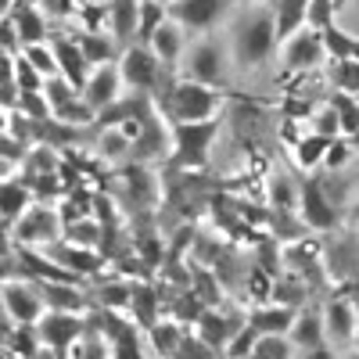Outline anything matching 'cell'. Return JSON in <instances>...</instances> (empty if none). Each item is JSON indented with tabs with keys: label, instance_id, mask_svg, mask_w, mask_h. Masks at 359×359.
<instances>
[{
	"label": "cell",
	"instance_id": "ee69618b",
	"mask_svg": "<svg viewBox=\"0 0 359 359\" xmlns=\"http://www.w3.org/2000/svg\"><path fill=\"white\" fill-rule=\"evenodd\" d=\"M255 331H252V327L248 323H241V327H237V331L230 334V341H226V348H223V355L226 359H248V352L255 348Z\"/></svg>",
	"mask_w": 359,
	"mask_h": 359
},
{
	"label": "cell",
	"instance_id": "bcb514c9",
	"mask_svg": "<svg viewBox=\"0 0 359 359\" xmlns=\"http://www.w3.org/2000/svg\"><path fill=\"white\" fill-rule=\"evenodd\" d=\"M313 133H320V137H327V140H334V137H341V126H338V111L327 104V108H320V111H313Z\"/></svg>",
	"mask_w": 359,
	"mask_h": 359
},
{
	"label": "cell",
	"instance_id": "db71d44e",
	"mask_svg": "<svg viewBox=\"0 0 359 359\" xmlns=\"http://www.w3.org/2000/svg\"><path fill=\"white\" fill-rule=\"evenodd\" d=\"M155 4H162V8H169V4H172V0H155Z\"/></svg>",
	"mask_w": 359,
	"mask_h": 359
},
{
	"label": "cell",
	"instance_id": "cb8c5ba5",
	"mask_svg": "<svg viewBox=\"0 0 359 359\" xmlns=\"http://www.w3.org/2000/svg\"><path fill=\"white\" fill-rule=\"evenodd\" d=\"M29 205H33V191H29V184H18V180H4V184H0V219L15 223Z\"/></svg>",
	"mask_w": 359,
	"mask_h": 359
},
{
	"label": "cell",
	"instance_id": "ac0fdd59",
	"mask_svg": "<svg viewBox=\"0 0 359 359\" xmlns=\"http://www.w3.org/2000/svg\"><path fill=\"white\" fill-rule=\"evenodd\" d=\"M36 294L43 298L47 309L57 313H83L86 309V298L76 291V284H62V280H33Z\"/></svg>",
	"mask_w": 359,
	"mask_h": 359
},
{
	"label": "cell",
	"instance_id": "74e56055",
	"mask_svg": "<svg viewBox=\"0 0 359 359\" xmlns=\"http://www.w3.org/2000/svg\"><path fill=\"white\" fill-rule=\"evenodd\" d=\"M8 341H11V352L18 359H36V352H40V338H36V327L33 323H18Z\"/></svg>",
	"mask_w": 359,
	"mask_h": 359
},
{
	"label": "cell",
	"instance_id": "f5cc1de1",
	"mask_svg": "<svg viewBox=\"0 0 359 359\" xmlns=\"http://www.w3.org/2000/svg\"><path fill=\"white\" fill-rule=\"evenodd\" d=\"M348 216H352V223L359 219V198H355V205H352V212H348Z\"/></svg>",
	"mask_w": 359,
	"mask_h": 359
},
{
	"label": "cell",
	"instance_id": "8d00e7d4",
	"mask_svg": "<svg viewBox=\"0 0 359 359\" xmlns=\"http://www.w3.org/2000/svg\"><path fill=\"white\" fill-rule=\"evenodd\" d=\"M248 359H291L287 334H259L255 338V348L248 352Z\"/></svg>",
	"mask_w": 359,
	"mask_h": 359
},
{
	"label": "cell",
	"instance_id": "d6a6232c",
	"mask_svg": "<svg viewBox=\"0 0 359 359\" xmlns=\"http://www.w3.org/2000/svg\"><path fill=\"white\" fill-rule=\"evenodd\" d=\"M15 36L22 40V47H25V43H43V36H47L43 15H40L36 8H22V11L15 15Z\"/></svg>",
	"mask_w": 359,
	"mask_h": 359
},
{
	"label": "cell",
	"instance_id": "816d5d0a",
	"mask_svg": "<svg viewBox=\"0 0 359 359\" xmlns=\"http://www.w3.org/2000/svg\"><path fill=\"white\" fill-rule=\"evenodd\" d=\"M8 252V237H4V230H0V255Z\"/></svg>",
	"mask_w": 359,
	"mask_h": 359
},
{
	"label": "cell",
	"instance_id": "4dcf8cb0",
	"mask_svg": "<svg viewBox=\"0 0 359 359\" xmlns=\"http://www.w3.org/2000/svg\"><path fill=\"white\" fill-rule=\"evenodd\" d=\"M352 33L348 29H341L338 22H331V25H323L320 29V43H323V57H331V62H341V57H348L352 54Z\"/></svg>",
	"mask_w": 359,
	"mask_h": 359
},
{
	"label": "cell",
	"instance_id": "7a4b0ae2",
	"mask_svg": "<svg viewBox=\"0 0 359 359\" xmlns=\"http://www.w3.org/2000/svg\"><path fill=\"white\" fill-rule=\"evenodd\" d=\"M277 50V25H273V11L269 8H252L233 33V54L241 69H259L266 65Z\"/></svg>",
	"mask_w": 359,
	"mask_h": 359
},
{
	"label": "cell",
	"instance_id": "9c48e42d",
	"mask_svg": "<svg viewBox=\"0 0 359 359\" xmlns=\"http://www.w3.org/2000/svg\"><path fill=\"white\" fill-rule=\"evenodd\" d=\"M57 230H62V219L50 205H29L25 212L15 219V237L18 245H50Z\"/></svg>",
	"mask_w": 359,
	"mask_h": 359
},
{
	"label": "cell",
	"instance_id": "8fae6325",
	"mask_svg": "<svg viewBox=\"0 0 359 359\" xmlns=\"http://www.w3.org/2000/svg\"><path fill=\"white\" fill-rule=\"evenodd\" d=\"M226 72V54L216 40H201L191 47L187 54V79L194 83H205V86H216Z\"/></svg>",
	"mask_w": 359,
	"mask_h": 359
},
{
	"label": "cell",
	"instance_id": "c3c4849f",
	"mask_svg": "<svg viewBox=\"0 0 359 359\" xmlns=\"http://www.w3.org/2000/svg\"><path fill=\"white\" fill-rule=\"evenodd\" d=\"M352 158V147H348V137H334L327 144V155H323V169H341L345 162Z\"/></svg>",
	"mask_w": 359,
	"mask_h": 359
},
{
	"label": "cell",
	"instance_id": "f1b7e54d",
	"mask_svg": "<svg viewBox=\"0 0 359 359\" xmlns=\"http://www.w3.org/2000/svg\"><path fill=\"white\" fill-rule=\"evenodd\" d=\"M269 205L277 212H294L298 208V180L291 172H277L269 180Z\"/></svg>",
	"mask_w": 359,
	"mask_h": 359
},
{
	"label": "cell",
	"instance_id": "d4e9b609",
	"mask_svg": "<svg viewBox=\"0 0 359 359\" xmlns=\"http://www.w3.org/2000/svg\"><path fill=\"white\" fill-rule=\"evenodd\" d=\"M327 137H320V133H306V137H298L294 140V162H298V169H306V172H313L316 165H323V155H327Z\"/></svg>",
	"mask_w": 359,
	"mask_h": 359
},
{
	"label": "cell",
	"instance_id": "60d3db41",
	"mask_svg": "<svg viewBox=\"0 0 359 359\" xmlns=\"http://www.w3.org/2000/svg\"><path fill=\"white\" fill-rule=\"evenodd\" d=\"M15 94H40L43 90V76L25 62V57H15Z\"/></svg>",
	"mask_w": 359,
	"mask_h": 359
},
{
	"label": "cell",
	"instance_id": "7bdbcfd3",
	"mask_svg": "<svg viewBox=\"0 0 359 359\" xmlns=\"http://www.w3.org/2000/svg\"><path fill=\"white\" fill-rule=\"evenodd\" d=\"M130 309L137 313V320H140L144 327H151V323H155V316H158L155 291H151V287H137V291H133V298H130Z\"/></svg>",
	"mask_w": 359,
	"mask_h": 359
},
{
	"label": "cell",
	"instance_id": "f546056e",
	"mask_svg": "<svg viewBox=\"0 0 359 359\" xmlns=\"http://www.w3.org/2000/svg\"><path fill=\"white\" fill-rule=\"evenodd\" d=\"M147 338H151V345H155V355L172 359V352H176L180 338H184V331H180L176 320H155L151 327H147Z\"/></svg>",
	"mask_w": 359,
	"mask_h": 359
},
{
	"label": "cell",
	"instance_id": "4fadbf2b",
	"mask_svg": "<svg viewBox=\"0 0 359 359\" xmlns=\"http://www.w3.org/2000/svg\"><path fill=\"white\" fill-rule=\"evenodd\" d=\"M0 298H4V309L15 323H36L43 316V298L36 294L33 280L22 284V280H8L4 287H0Z\"/></svg>",
	"mask_w": 359,
	"mask_h": 359
},
{
	"label": "cell",
	"instance_id": "e0dca14e",
	"mask_svg": "<svg viewBox=\"0 0 359 359\" xmlns=\"http://www.w3.org/2000/svg\"><path fill=\"white\" fill-rule=\"evenodd\" d=\"M137 4L140 0H108L104 4V15H108L104 29H111L118 47H130L137 36Z\"/></svg>",
	"mask_w": 359,
	"mask_h": 359
},
{
	"label": "cell",
	"instance_id": "44dd1931",
	"mask_svg": "<svg viewBox=\"0 0 359 359\" xmlns=\"http://www.w3.org/2000/svg\"><path fill=\"white\" fill-rule=\"evenodd\" d=\"M79 54L86 57V65H111L118 54H123V47L115 43V36L108 33V29H90V33H83L76 40Z\"/></svg>",
	"mask_w": 359,
	"mask_h": 359
},
{
	"label": "cell",
	"instance_id": "11a10c76",
	"mask_svg": "<svg viewBox=\"0 0 359 359\" xmlns=\"http://www.w3.org/2000/svg\"><path fill=\"white\" fill-rule=\"evenodd\" d=\"M345 359H359V352H348V355H345Z\"/></svg>",
	"mask_w": 359,
	"mask_h": 359
},
{
	"label": "cell",
	"instance_id": "9f6ffc18",
	"mask_svg": "<svg viewBox=\"0 0 359 359\" xmlns=\"http://www.w3.org/2000/svg\"><path fill=\"white\" fill-rule=\"evenodd\" d=\"M355 241H359V219H355Z\"/></svg>",
	"mask_w": 359,
	"mask_h": 359
},
{
	"label": "cell",
	"instance_id": "30bf717a",
	"mask_svg": "<svg viewBox=\"0 0 359 359\" xmlns=\"http://www.w3.org/2000/svg\"><path fill=\"white\" fill-rule=\"evenodd\" d=\"M323 62L320 29H298L294 36L284 40V69L287 72H313Z\"/></svg>",
	"mask_w": 359,
	"mask_h": 359
},
{
	"label": "cell",
	"instance_id": "603a6c76",
	"mask_svg": "<svg viewBox=\"0 0 359 359\" xmlns=\"http://www.w3.org/2000/svg\"><path fill=\"white\" fill-rule=\"evenodd\" d=\"M241 323H245V320H230V316H223V313L201 309V316H198V334H201V341L212 348V352H219V348H226L230 334H233Z\"/></svg>",
	"mask_w": 359,
	"mask_h": 359
},
{
	"label": "cell",
	"instance_id": "6da1fadb",
	"mask_svg": "<svg viewBox=\"0 0 359 359\" xmlns=\"http://www.w3.org/2000/svg\"><path fill=\"white\" fill-rule=\"evenodd\" d=\"M223 123L219 115L212 118H198V123H169V169L180 172H194L208 165V155H212V144L219 137Z\"/></svg>",
	"mask_w": 359,
	"mask_h": 359
},
{
	"label": "cell",
	"instance_id": "f6af8a7d",
	"mask_svg": "<svg viewBox=\"0 0 359 359\" xmlns=\"http://www.w3.org/2000/svg\"><path fill=\"white\" fill-rule=\"evenodd\" d=\"M133 287L130 284H104L97 291V302H104V309H130Z\"/></svg>",
	"mask_w": 359,
	"mask_h": 359
},
{
	"label": "cell",
	"instance_id": "ba28073f",
	"mask_svg": "<svg viewBox=\"0 0 359 359\" xmlns=\"http://www.w3.org/2000/svg\"><path fill=\"white\" fill-rule=\"evenodd\" d=\"M320 316H323V338L331 345H352L355 341L359 316H355V306L348 302L345 291L327 298V306H320Z\"/></svg>",
	"mask_w": 359,
	"mask_h": 359
},
{
	"label": "cell",
	"instance_id": "d590c367",
	"mask_svg": "<svg viewBox=\"0 0 359 359\" xmlns=\"http://www.w3.org/2000/svg\"><path fill=\"white\" fill-rule=\"evenodd\" d=\"M331 83H334V90H341V94L359 97V62H352V57L331 62Z\"/></svg>",
	"mask_w": 359,
	"mask_h": 359
},
{
	"label": "cell",
	"instance_id": "8992f818",
	"mask_svg": "<svg viewBox=\"0 0 359 359\" xmlns=\"http://www.w3.org/2000/svg\"><path fill=\"white\" fill-rule=\"evenodd\" d=\"M298 212L309 230H334L341 223V208L331 201V194L323 191L316 176L298 180Z\"/></svg>",
	"mask_w": 359,
	"mask_h": 359
},
{
	"label": "cell",
	"instance_id": "7402d4cb",
	"mask_svg": "<svg viewBox=\"0 0 359 359\" xmlns=\"http://www.w3.org/2000/svg\"><path fill=\"white\" fill-rule=\"evenodd\" d=\"M306 8H309V0H269L273 25H277V43L294 36L298 29H306Z\"/></svg>",
	"mask_w": 359,
	"mask_h": 359
},
{
	"label": "cell",
	"instance_id": "9a60e30c",
	"mask_svg": "<svg viewBox=\"0 0 359 359\" xmlns=\"http://www.w3.org/2000/svg\"><path fill=\"white\" fill-rule=\"evenodd\" d=\"M147 47H151V54L158 57V65H162L165 72H176L180 54H184V29H180L172 18H165V22L155 29V36L147 40Z\"/></svg>",
	"mask_w": 359,
	"mask_h": 359
},
{
	"label": "cell",
	"instance_id": "7dc6e473",
	"mask_svg": "<svg viewBox=\"0 0 359 359\" xmlns=\"http://www.w3.org/2000/svg\"><path fill=\"white\" fill-rule=\"evenodd\" d=\"M172 359H216V352L208 348L201 338L184 334V338H180V345H176V352H172Z\"/></svg>",
	"mask_w": 359,
	"mask_h": 359
},
{
	"label": "cell",
	"instance_id": "ab89813d",
	"mask_svg": "<svg viewBox=\"0 0 359 359\" xmlns=\"http://www.w3.org/2000/svg\"><path fill=\"white\" fill-rule=\"evenodd\" d=\"M43 101H47V108H57V104H65V101H72V97H79V90L69 83V79H62V76H47L43 79Z\"/></svg>",
	"mask_w": 359,
	"mask_h": 359
},
{
	"label": "cell",
	"instance_id": "484cf974",
	"mask_svg": "<svg viewBox=\"0 0 359 359\" xmlns=\"http://www.w3.org/2000/svg\"><path fill=\"white\" fill-rule=\"evenodd\" d=\"M269 298L273 306H287V309H302L309 302V287L298 280V277H280L269 284Z\"/></svg>",
	"mask_w": 359,
	"mask_h": 359
},
{
	"label": "cell",
	"instance_id": "f907efd6",
	"mask_svg": "<svg viewBox=\"0 0 359 359\" xmlns=\"http://www.w3.org/2000/svg\"><path fill=\"white\" fill-rule=\"evenodd\" d=\"M348 57H352V62H359V36L352 40V54H348Z\"/></svg>",
	"mask_w": 359,
	"mask_h": 359
},
{
	"label": "cell",
	"instance_id": "277c9868",
	"mask_svg": "<svg viewBox=\"0 0 359 359\" xmlns=\"http://www.w3.org/2000/svg\"><path fill=\"white\" fill-rule=\"evenodd\" d=\"M172 76L176 72H165L158 65V57L151 54V47H144V43H130V47H123V54H118V79H123V86H130L133 94L158 97L162 83L172 79Z\"/></svg>",
	"mask_w": 359,
	"mask_h": 359
},
{
	"label": "cell",
	"instance_id": "4316f807",
	"mask_svg": "<svg viewBox=\"0 0 359 359\" xmlns=\"http://www.w3.org/2000/svg\"><path fill=\"white\" fill-rule=\"evenodd\" d=\"M165 18H169V8L155 4V0H140V4H137V36H133V43H144L147 47V40L155 36V29Z\"/></svg>",
	"mask_w": 359,
	"mask_h": 359
},
{
	"label": "cell",
	"instance_id": "83f0119b",
	"mask_svg": "<svg viewBox=\"0 0 359 359\" xmlns=\"http://www.w3.org/2000/svg\"><path fill=\"white\" fill-rule=\"evenodd\" d=\"M69 359H108V338L101 334V327L90 320V327L76 338V345L69 348Z\"/></svg>",
	"mask_w": 359,
	"mask_h": 359
},
{
	"label": "cell",
	"instance_id": "2e32d148",
	"mask_svg": "<svg viewBox=\"0 0 359 359\" xmlns=\"http://www.w3.org/2000/svg\"><path fill=\"white\" fill-rule=\"evenodd\" d=\"M50 50H54V62H57V76L62 79H69L76 90H83V83H86V57L79 54V47H76V40H69V36H57L54 43H50Z\"/></svg>",
	"mask_w": 359,
	"mask_h": 359
},
{
	"label": "cell",
	"instance_id": "e575fe53",
	"mask_svg": "<svg viewBox=\"0 0 359 359\" xmlns=\"http://www.w3.org/2000/svg\"><path fill=\"white\" fill-rule=\"evenodd\" d=\"M50 118H54V123H65V126H90V123H94V111H90V104L83 97H72L65 104L50 108Z\"/></svg>",
	"mask_w": 359,
	"mask_h": 359
},
{
	"label": "cell",
	"instance_id": "ffe728a7",
	"mask_svg": "<svg viewBox=\"0 0 359 359\" xmlns=\"http://www.w3.org/2000/svg\"><path fill=\"white\" fill-rule=\"evenodd\" d=\"M287 341L298 345V348H320L327 345L323 338V316H320V306H309V309H298L294 323H291V331H287Z\"/></svg>",
	"mask_w": 359,
	"mask_h": 359
},
{
	"label": "cell",
	"instance_id": "7c38bea8",
	"mask_svg": "<svg viewBox=\"0 0 359 359\" xmlns=\"http://www.w3.org/2000/svg\"><path fill=\"white\" fill-rule=\"evenodd\" d=\"M79 97L90 104V111H101V108H108L111 101H118L123 97V79H118V65L111 62V65H97L94 72L86 76V83H83V90H79Z\"/></svg>",
	"mask_w": 359,
	"mask_h": 359
},
{
	"label": "cell",
	"instance_id": "836d02e7",
	"mask_svg": "<svg viewBox=\"0 0 359 359\" xmlns=\"http://www.w3.org/2000/svg\"><path fill=\"white\" fill-rule=\"evenodd\" d=\"M65 241L79 245V248H101V223L86 219V216L76 223H65Z\"/></svg>",
	"mask_w": 359,
	"mask_h": 359
},
{
	"label": "cell",
	"instance_id": "1f68e13d",
	"mask_svg": "<svg viewBox=\"0 0 359 359\" xmlns=\"http://www.w3.org/2000/svg\"><path fill=\"white\" fill-rule=\"evenodd\" d=\"M331 104L338 111V126H341V137H359V97L352 94H341V90H334L331 94Z\"/></svg>",
	"mask_w": 359,
	"mask_h": 359
},
{
	"label": "cell",
	"instance_id": "3957f363",
	"mask_svg": "<svg viewBox=\"0 0 359 359\" xmlns=\"http://www.w3.org/2000/svg\"><path fill=\"white\" fill-rule=\"evenodd\" d=\"M162 111L169 123H198V118H212L223 104V94L216 86H205V83H194V79H180V83H169L158 97Z\"/></svg>",
	"mask_w": 359,
	"mask_h": 359
},
{
	"label": "cell",
	"instance_id": "f35d334b",
	"mask_svg": "<svg viewBox=\"0 0 359 359\" xmlns=\"http://www.w3.org/2000/svg\"><path fill=\"white\" fill-rule=\"evenodd\" d=\"M22 57H25V62L29 65H33L43 79L47 76H57V62H54V50L47 47V43H25L22 47Z\"/></svg>",
	"mask_w": 359,
	"mask_h": 359
},
{
	"label": "cell",
	"instance_id": "5b68a950",
	"mask_svg": "<svg viewBox=\"0 0 359 359\" xmlns=\"http://www.w3.org/2000/svg\"><path fill=\"white\" fill-rule=\"evenodd\" d=\"M36 327V338L43 348H50L57 359H69V348L76 345V338L86 331V320L76 313H57V309H43V316L33 323Z\"/></svg>",
	"mask_w": 359,
	"mask_h": 359
},
{
	"label": "cell",
	"instance_id": "d6986e66",
	"mask_svg": "<svg viewBox=\"0 0 359 359\" xmlns=\"http://www.w3.org/2000/svg\"><path fill=\"white\" fill-rule=\"evenodd\" d=\"M294 316H298V309H287V306H255L248 316H245V323L252 327L255 334H287L291 331V323H294Z\"/></svg>",
	"mask_w": 359,
	"mask_h": 359
},
{
	"label": "cell",
	"instance_id": "52a82bcc",
	"mask_svg": "<svg viewBox=\"0 0 359 359\" xmlns=\"http://www.w3.org/2000/svg\"><path fill=\"white\" fill-rule=\"evenodd\" d=\"M230 11V0H172L169 18L184 29V33H208L223 22Z\"/></svg>",
	"mask_w": 359,
	"mask_h": 359
},
{
	"label": "cell",
	"instance_id": "5bb4252c",
	"mask_svg": "<svg viewBox=\"0 0 359 359\" xmlns=\"http://www.w3.org/2000/svg\"><path fill=\"white\" fill-rule=\"evenodd\" d=\"M47 259H54L62 269H69L72 277H94V273H101L104 269V255L97 252V248H79V245H69V241H62V245H54L50 248V255Z\"/></svg>",
	"mask_w": 359,
	"mask_h": 359
},
{
	"label": "cell",
	"instance_id": "b9f144b4",
	"mask_svg": "<svg viewBox=\"0 0 359 359\" xmlns=\"http://www.w3.org/2000/svg\"><path fill=\"white\" fill-rule=\"evenodd\" d=\"M101 155L104 158H126L130 151H133V144H130V137L118 130V126H108V130H101Z\"/></svg>",
	"mask_w": 359,
	"mask_h": 359
},
{
	"label": "cell",
	"instance_id": "6f0895ef",
	"mask_svg": "<svg viewBox=\"0 0 359 359\" xmlns=\"http://www.w3.org/2000/svg\"><path fill=\"white\" fill-rule=\"evenodd\" d=\"M255 4H259V0H255Z\"/></svg>",
	"mask_w": 359,
	"mask_h": 359
},
{
	"label": "cell",
	"instance_id": "681fc988",
	"mask_svg": "<svg viewBox=\"0 0 359 359\" xmlns=\"http://www.w3.org/2000/svg\"><path fill=\"white\" fill-rule=\"evenodd\" d=\"M302 359H338V355H334V348L320 345V348H306V355H302Z\"/></svg>",
	"mask_w": 359,
	"mask_h": 359
}]
</instances>
